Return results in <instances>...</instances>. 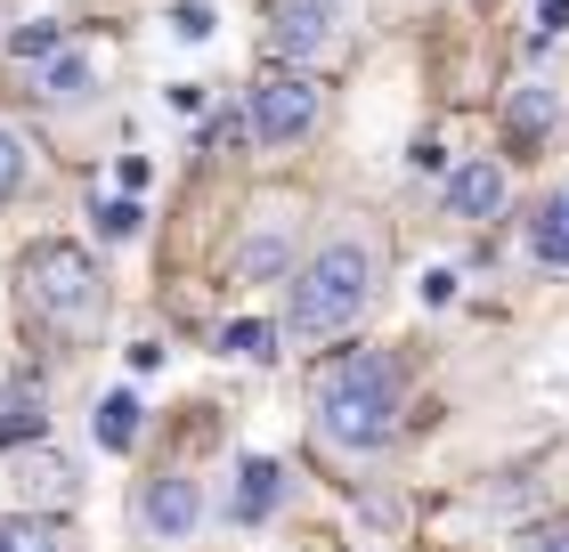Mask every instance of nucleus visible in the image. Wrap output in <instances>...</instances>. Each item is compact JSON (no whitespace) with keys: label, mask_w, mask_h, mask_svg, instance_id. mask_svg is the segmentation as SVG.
Instances as JSON below:
<instances>
[{"label":"nucleus","mask_w":569,"mask_h":552,"mask_svg":"<svg viewBox=\"0 0 569 552\" xmlns=\"http://www.w3.org/2000/svg\"><path fill=\"white\" fill-rule=\"evenodd\" d=\"M399 431V358L350 350L318 374V439L342 455H375Z\"/></svg>","instance_id":"1"},{"label":"nucleus","mask_w":569,"mask_h":552,"mask_svg":"<svg viewBox=\"0 0 569 552\" xmlns=\"http://www.w3.org/2000/svg\"><path fill=\"white\" fill-rule=\"evenodd\" d=\"M382 284V244L375 235H333L309 252V269L293 277V341H333L375 309Z\"/></svg>","instance_id":"2"},{"label":"nucleus","mask_w":569,"mask_h":552,"mask_svg":"<svg viewBox=\"0 0 569 552\" xmlns=\"http://www.w3.org/2000/svg\"><path fill=\"white\" fill-rule=\"evenodd\" d=\"M24 309H33L41 325L58 333H90L98 318H107V284H98V260L82 244H66V235H49V244L24 252Z\"/></svg>","instance_id":"3"},{"label":"nucleus","mask_w":569,"mask_h":552,"mask_svg":"<svg viewBox=\"0 0 569 552\" xmlns=\"http://www.w3.org/2000/svg\"><path fill=\"white\" fill-rule=\"evenodd\" d=\"M318 114H326V98H318V82L309 73H261L252 82V139L261 147H301L309 130H318Z\"/></svg>","instance_id":"4"},{"label":"nucleus","mask_w":569,"mask_h":552,"mask_svg":"<svg viewBox=\"0 0 569 552\" xmlns=\"http://www.w3.org/2000/svg\"><path fill=\"white\" fill-rule=\"evenodd\" d=\"M131 529H139V544H188V536L203 529V488L188 480V471L139 480V495H131Z\"/></svg>","instance_id":"5"},{"label":"nucleus","mask_w":569,"mask_h":552,"mask_svg":"<svg viewBox=\"0 0 569 552\" xmlns=\"http://www.w3.org/2000/svg\"><path fill=\"white\" fill-rule=\"evenodd\" d=\"M333 33H342V0H277V24H269V49L293 58V73L309 58H326Z\"/></svg>","instance_id":"6"},{"label":"nucleus","mask_w":569,"mask_h":552,"mask_svg":"<svg viewBox=\"0 0 569 552\" xmlns=\"http://www.w3.org/2000/svg\"><path fill=\"white\" fill-rule=\"evenodd\" d=\"M73 488H82V480H73L66 455H49V446H24V455H17V495H24V512H41V520L66 512Z\"/></svg>","instance_id":"7"},{"label":"nucleus","mask_w":569,"mask_h":552,"mask_svg":"<svg viewBox=\"0 0 569 552\" xmlns=\"http://www.w3.org/2000/svg\"><path fill=\"white\" fill-rule=\"evenodd\" d=\"M448 212L456 220H497L505 212V163H488V154H480V163H463L448 179Z\"/></svg>","instance_id":"8"},{"label":"nucleus","mask_w":569,"mask_h":552,"mask_svg":"<svg viewBox=\"0 0 569 552\" xmlns=\"http://www.w3.org/2000/svg\"><path fill=\"white\" fill-rule=\"evenodd\" d=\"M277 495H284V471H277L269 455H244V463H237V495H228V512H237V520H269Z\"/></svg>","instance_id":"9"},{"label":"nucleus","mask_w":569,"mask_h":552,"mask_svg":"<svg viewBox=\"0 0 569 552\" xmlns=\"http://www.w3.org/2000/svg\"><path fill=\"white\" fill-rule=\"evenodd\" d=\"M553 122H561V98H553L546 82H521V90L505 98V130H512L521 147H537V139H546Z\"/></svg>","instance_id":"10"},{"label":"nucleus","mask_w":569,"mask_h":552,"mask_svg":"<svg viewBox=\"0 0 569 552\" xmlns=\"http://www.w3.org/2000/svg\"><path fill=\"white\" fill-rule=\"evenodd\" d=\"M90 431H98L107 455H131V446H139V399H131V390H107L98 414H90Z\"/></svg>","instance_id":"11"},{"label":"nucleus","mask_w":569,"mask_h":552,"mask_svg":"<svg viewBox=\"0 0 569 552\" xmlns=\"http://www.w3.org/2000/svg\"><path fill=\"white\" fill-rule=\"evenodd\" d=\"M529 252L546 260V269H569V188L537 203V220H529Z\"/></svg>","instance_id":"12"},{"label":"nucleus","mask_w":569,"mask_h":552,"mask_svg":"<svg viewBox=\"0 0 569 552\" xmlns=\"http://www.w3.org/2000/svg\"><path fill=\"white\" fill-rule=\"evenodd\" d=\"M98 82V66L82 58V49H58V58L41 66V98H58V107H73V98H90Z\"/></svg>","instance_id":"13"},{"label":"nucleus","mask_w":569,"mask_h":552,"mask_svg":"<svg viewBox=\"0 0 569 552\" xmlns=\"http://www.w3.org/2000/svg\"><path fill=\"white\" fill-rule=\"evenodd\" d=\"M24 431L41 439V382H33V374L9 382V407H0V446H17Z\"/></svg>","instance_id":"14"},{"label":"nucleus","mask_w":569,"mask_h":552,"mask_svg":"<svg viewBox=\"0 0 569 552\" xmlns=\"http://www.w3.org/2000/svg\"><path fill=\"white\" fill-rule=\"evenodd\" d=\"M0 552H58V520H41V512H0Z\"/></svg>","instance_id":"15"},{"label":"nucleus","mask_w":569,"mask_h":552,"mask_svg":"<svg viewBox=\"0 0 569 552\" xmlns=\"http://www.w3.org/2000/svg\"><path fill=\"white\" fill-rule=\"evenodd\" d=\"M237 269H244V277H284V235L261 228V235H252V244L237 252Z\"/></svg>","instance_id":"16"},{"label":"nucleus","mask_w":569,"mask_h":552,"mask_svg":"<svg viewBox=\"0 0 569 552\" xmlns=\"http://www.w3.org/2000/svg\"><path fill=\"white\" fill-rule=\"evenodd\" d=\"M220 350H237V358H277V325H252V318H244V325L220 333Z\"/></svg>","instance_id":"17"},{"label":"nucleus","mask_w":569,"mask_h":552,"mask_svg":"<svg viewBox=\"0 0 569 552\" xmlns=\"http://www.w3.org/2000/svg\"><path fill=\"white\" fill-rule=\"evenodd\" d=\"M139 220H147V212H139L131 195H122V203H98V235H114V244H131V235H139Z\"/></svg>","instance_id":"18"},{"label":"nucleus","mask_w":569,"mask_h":552,"mask_svg":"<svg viewBox=\"0 0 569 552\" xmlns=\"http://www.w3.org/2000/svg\"><path fill=\"white\" fill-rule=\"evenodd\" d=\"M17 188H24V139L0 122V195H17Z\"/></svg>","instance_id":"19"},{"label":"nucleus","mask_w":569,"mask_h":552,"mask_svg":"<svg viewBox=\"0 0 569 552\" xmlns=\"http://www.w3.org/2000/svg\"><path fill=\"white\" fill-rule=\"evenodd\" d=\"M9 49H17V58H58V24H17Z\"/></svg>","instance_id":"20"},{"label":"nucleus","mask_w":569,"mask_h":552,"mask_svg":"<svg viewBox=\"0 0 569 552\" xmlns=\"http://www.w3.org/2000/svg\"><path fill=\"white\" fill-rule=\"evenodd\" d=\"M171 33H179V41H203V33H212V9H203V0H179V9H171Z\"/></svg>","instance_id":"21"},{"label":"nucleus","mask_w":569,"mask_h":552,"mask_svg":"<svg viewBox=\"0 0 569 552\" xmlns=\"http://www.w3.org/2000/svg\"><path fill=\"white\" fill-rule=\"evenodd\" d=\"M521 552H569V529H537V536H521Z\"/></svg>","instance_id":"22"}]
</instances>
